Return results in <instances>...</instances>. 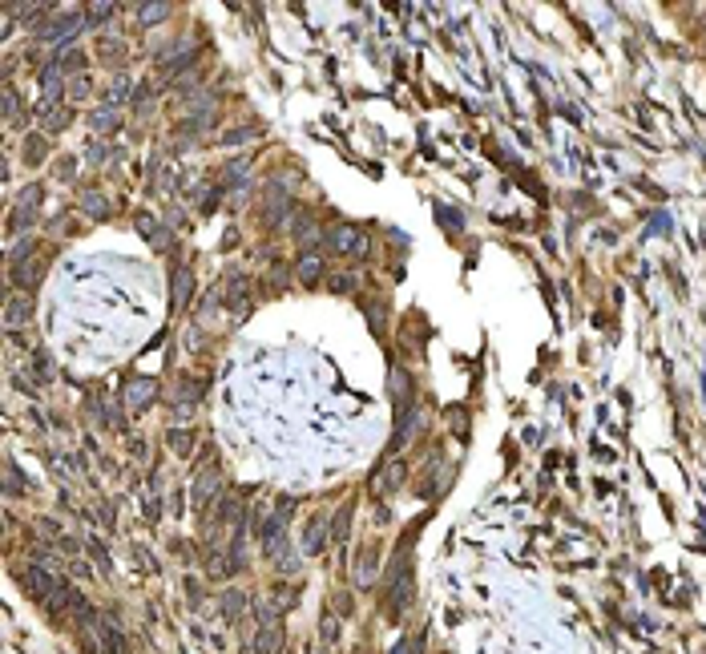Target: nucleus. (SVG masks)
Wrapping results in <instances>:
<instances>
[{
    "label": "nucleus",
    "instance_id": "f257e3e1",
    "mask_svg": "<svg viewBox=\"0 0 706 654\" xmlns=\"http://www.w3.org/2000/svg\"><path fill=\"white\" fill-rule=\"evenodd\" d=\"M408 541H412V533L400 541V554H396V561L387 566V614L392 618H400L404 614V606L412 602V561H408Z\"/></svg>",
    "mask_w": 706,
    "mask_h": 654
},
{
    "label": "nucleus",
    "instance_id": "f03ea898",
    "mask_svg": "<svg viewBox=\"0 0 706 654\" xmlns=\"http://www.w3.org/2000/svg\"><path fill=\"white\" fill-rule=\"evenodd\" d=\"M154 396H158V380H149V376H129L126 384H121V408L145 412L149 404H154Z\"/></svg>",
    "mask_w": 706,
    "mask_h": 654
},
{
    "label": "nucleus",
    "instance_id": "7ed1b4c3",
    "mask_svg": "<svg viewBox=\"0 0 706 654\" xmlns=\"http://www.w3.org/2000/svg\"><path fill=\"white\" fill-rule=\"evenodd\" d=\"M81 25H85V17H77V13H57L48 25L36 29V36H41V41H61V49H69Z\"/></svg>",
    "mask_w": 706,
    "mask_h": 654
},
{
    "label": "nucleus",
    "instance_id": "20e7f679",
    "mask_svg": "<svg viewBox=\"0 0 706 654\" xmlns=\"http://www.w3.org/2000/svg\"><path fill=\"white\" fill-rule=\"evenodd\" d=\"M16 578H20L25 594H29V598H36V602H48V598L57 594V578H53V573H45L41 566H29V570H20Z\"/></svg>",
    "mask_w": 706,
    "mask_h": 654
},
{
    "label": "nucleus",
    "instance_id": "39448f33",
    "mask_svg": "<svg viewBox=\"0 0 706 654\" xmlns=\"http://www.w3.org/2000/svg\"><path fill=\"white\" fill-rule=\"evenodd\" d=\"M327 251L335 255H368V239L359 227H335L327 234Z\"/></svg>",
    "mask_w": 706,
    "mask_h": 654
},
{
    "label": "nucleus",
    "instance_id": "423d86ee",
    "mask_svg": "<svg viewBox=\"0 0 706 654\" xmlns=\"http://www.w3.org/2000/svg\"><path fill=\"white\" fill-rule=\"evenodd\" d=\"M214 489H222V469H218V465H206V469L198 473L194 493H190L194 509H206V501H210V493H214Z\"/></svg>",
    "mask_w": 706,
    "mask_h": 654
},
{
    "label": "nucleus",
    "instance_id": "0eeeda50",
    "mask_svg": "<svg viewBox=\"0 0 706 654\" xmlns=\"http://www.w3.org/2000/svg\"><path fill=\"white\" fill-rule=\"evenodd\" d=\"M41 194H45L41 186H29L25 194L16 198V211H13V222H8V227H13V230L29 227L32 218H36V211H41Z\"/></svg>",
    "mask_w": 706,
    "mask_h": 654
},
{
    "label": "nucleus",
    "instance_id": "6e6552de",
    "mask_svg": "<svg viewBox=\"0 0 706 654\" xmlns=\"http://www.w3.org/2000/svg\"><path fill=\"white\" fill-rule=\"evenodd\" d=\"M97 634H101L105 654H129L126 650V638H121V630H117V622H113V618H97Z\"/></svg>",
    "mask_w": 706,
    "mask_h": 654
},
{
    "label": "nucleus",
    "instance_id": "1a4fd4ad",
    "mask_svg": "<svg viewBox=\"0 0 706 654\" xmlns=\"http://www.w3.org/2000/svg\"><path fill=\"white\" fill-rule=\"evenodd\" d=\"M327 538H331V525L323 521V517H311V521H307V533H303V549L307 554H319L323 545H327Z\"/></svg>",
    "mask_w": 706,
    "mask_h": 654
},
{
    "label": "nucleus",
    "instance_id": "9d476101",
    "mask_svg": "<svg viewBox=\"0 0 706 654\" xmlns=\"http://www.w3.org/2000/svg\"><path fill=\"white\" fill-rule=\"evenodd\" d=\"M279 646H283V626H279V622H267L255 634V654H279Z\"/></svg>",
    "mask_w": 706,
    "mask_h": 654
},
{
    "label": "nucleus",
    "instance_id": "9b49d317",
    "mask_svg": "<svg viewBox=\"0 0 706 654\" xmlns=\"http://www.w3.org/2000/svg\"><path fill=\"white\" fill-rule=\"evenodd\" d=\"M404 476H408V465H404V460H387V469L375 476V489H380V493H396L404 485Z\"/></svg>",
    "mask_w": 706,
    "mask_h": 654
},
{
    "label": "nucleus",
    "instance_id": "f8f14e48",
    "mask_svg": "<svg viewBox=\"0 0 706 654\" xmlns=\"http://www.w3.org/2000/svg\"><path fill=\"white\" fill-rule=\"evenodd\" d=\"M121 126V114L113 109V105H101V109H89V130L97 133H113Z\"/></svg>",
    "mask_w": 706,
    "mask_h": 654
},
{
    "label": "nucleus",
    "instance_id": "ddd939ff",
    "mask_svg": "<svg viewBox=\"0 0 706 654\" xmlns=\"http://www.w3.org/2000/svg\"><path fill=\"white\" fill-rule=\"evenodd\" d=\"M133 93H138V89H133V81H129L126 73H117V77L109 81V89H105V105H113V109H117L121 101H133Z\"/></svg>",
    "mask_w": 706,
    "mask_h": 654
},
{
    "label": "nucleus",
    "instance_id": "4468645a",
    "mask_svg": "<svg viewBox=\"0 0 706 654\" xmlns=\"http://www.w3.org/2000/svg\"><path fill=\"white\" fill-rule=\"evenodd\" d=\"M32 319V303H29V295H13L8 299V307H4V323H29Z\"/></svg>",
    "mask_w": 706,
    "mask_h": 654
},
{
    "label": "nucleus",
    "instance_id": "2eb2a0df",
    "mask_svg": "<svg viewBox=\"0 0 706 654\" xmlns=\"http://www.w3.org/2000/svg\"><path fill=\"white\" fill-rule=\"evenodd\" d=\"M190 291H194V271H190V267H178V271H174V311L186 307Z\"/></svg>",
    "mask_w": 706,
    "mask_h": 654
},
{
    "label": "nucleus",
    "instance_id": "dca6fc26",
    "mask_svg": "<svg viewBox=\"0 0 706 654\" xmlns=\"http://www.w3.org/2000/svg\"><path fill=\"white\" fill-rule=\"evenodd\" d=\"M20 154H25V162H29V166H41V162H45V154H48V142L41 138V133H29Z\"/></svg>",
    "mask_w": 706,
    "mask_h": 654
},
{
    "label": "nucleus",
    "instance_id": "f3484780",
    "mask_svg": "<svg viewBox=\"0 0 706 654\" xmlns=\"http://www.w3.org/2000/svg\"><path fill=\"white\" fill-rule=\"evenodd\" d=\"M166 441H170V448H174L178 457H190V453H194V444H198V436H194L190 428H174V432H170Z\"/></svg>",
    "mask_w": 706,
    "mask_h": 654
},
{
    "label": "nucleus",
    "instance_id": "a211bd4d",
    "mask_svg": "<svg viewBox=\"0 0 706 654\" xmlns=\"http://www.w3.org/2000/svg\"><path fill=\"white\" fill-rule=\"evenodd\" d=\"M242 606H246V594H242V589H226L222 594V618L234 622L242 614Z\"/></svg>",
    "mask_w": 706,
    "mask_h": 654
},
{
    "label": "nucleus",
    "instance_id": "6ab92c4d",
    "mask_svg": "<svg viewBox=\"0 0 706 654\" xmlns=\"http://www.w3.org/2000/svg\"><path fill=\"white\" fill-rule=\"evenodd\" d=\"M36 279H41V262H16V271H13L16 287H36Z\"/></svg>",
    "mask_w": 706,
    "mask_h": 654
},
{
    "label": "nucleus",
    "instance_id": "aec40b11",
    "mask_svg": "<svg viewBox=\"0 0 706 654\" xmlns=\"http://www.w3.org/2000/svg\"><path fill=\"white\" fill-rule=\"evenodd\" d=\"M352 513H355V505H352V501H347V505H339L335 521H331V541H343V538H347V525H352Z\"/></svg>",
    "mask_w": 706,
    "mask_h": 654
},
{
    "label": "nucleus",
    "instance_id": "412c9836",
    "mask_svg": "<svg viewBox=\"0 0 706 654\" xmlns=\"http://www.w3.org/2000/svg\"><path fill=\"white\" fill-rule=\"evenodd\" d=\"M299 271H303V283H319V279L327 275V267H323V259H315V255H307V259L299 262Z\"/></svg>",
    "mask_w": 706,
    "mask_h": 654
},
{
    "label": "nucleus",
    "instance_id": "4be33fe9",
    "mask_svg": "<svg viewBox=\"0 0 706 654\" xmlns=\"http://www.w3.org/2000/svg\"><path fill=\"white\" fill-rule=\"evenodd\" d=\"M170 17V4H142L138 8V20L142 25H158V20H166Z\"/></svg>",
    "mask_w": 706,
    "mask_h": 654
},
{
    "label": "nucleus",
    "instance_id": "5701e85b",
    "mask_svg": "<svg viewBox=\"0 0 706 654\" xmlns=\"http://www.w3.org/2000/svg\"><path fill=\"white\" fill-rule=\"evenodd\" d=\"M113 13H117V4H89L85 8V25H105Z\"/></svg>",
    "mask_w": 706,
    "mask_h": 654
},
{
    "label": "nucleus",
    "instance_id": "b1692460",
    "mask_svg": "<svg viewBox=\"0 0 706 654\" xmlns=\"http://www.w3.org/2000/svg\"><path fill=\"white\" fill-rule=\"evenodd\" d=\"M4 489H8V497H20V493H25V481H20V473H16L13 460L4 465Z\"/></svg>",
    "mask_w": 706,
    "mask_h": 654
},
{
    "label": "nucleus",
    "instance_id": "393cba45",
    "mask_svg": "<svg viewBox=\"0 0 706 654\" xmlns=\"http://www.w3.org/2000/svg\"><path fill=\"white\" fill-rule=\"evenodd\" d=\"M57 69H61V73H81V69H85V53L73 49V53H65V57H57Z\"/></svg>",
    "mask_w": 706,
    "mask_h": 654
},
{
    "label": "nucleus",
    "instance_id": "a878e982",
    "mask_svg": "<svg viewBox=\"0 0 706 654\" xmlns=\"http://www.w3.org/2000/svg\"><path fill=\"white\" fill-rule=\"evenodd\" d=\"M251 138H258V126H242V130L222 133V146H242V142H251Z\"/></svg>",
    "mask_w": 706,
    "mask_h": 654
},
{
    "label": "nucleus",
    "instance_id": "bb28decb",
    "mask_svg": "<svg viewBox=\"0 0 706 654\" xmlns=\"http://www.w3.org/2000/svg\"><path fill=\"white\" fill-rule=\"evenodd\" d=\"M16 114H20V98H16L13 85H4V117H8V121H16Z\"/></svg>",
    "mask_w": 706,
    "mask_h": 654
},
{
    "label": "nucleus",
    "instance_id": "cd10ccee",
    "mask_svg": "<svg viewBox=\"0 0 706 654\" xmlns=\"http://www.w3.org/2000/svg\"><path fill=\"white\" fill-rule=\"evenodd\" d=\"M81 206L93 214V218H105V214H109V211H105V198H101V194H85V198H81Z\"/></svg>",
    "mask_w": 706,
    "mask_h": 654
},
{
    "label": "nucleus",
    "instance_id": "c85d7f7f",
    "mask_svg": "<svg viewBox=\"0 0 706 654\" xmlns=\"http://www.w3.org/2000/svg\"><path fill=\"white\" fill-rule=\"evenodd\" d=\"M32 372H36V380H41V384H48V380H53V363H48V356H41V352H36V356H32Z\"/></svg>",
    "mask_w": 706,
    "mask_h": 654
},
{
    "label": "nucleus",
    "instance_id": "c756f323",
    "mask_svg": "<svg viewBox=\"0 0 706 654\" xmlns=\"http://www.w3.org/2000/svg\"><path fill=\"white\" fill-rule=\"evenodd\" d=\"M230 307H234V311L246 307V283H242V279H234V283H230Z\"/></svg>",
    "mask_w": 706,
    "mask_h": 654
},
{
    "label": "nucleus",
    "instance_id": "7c9ffc66",
    "mask_svg": "<svg viewBox=\"0 0 706 654\" xmlns=\"http://www.w3.org/2000/svg\"><path fill=\"white\" fill-rule=\"evenodd\" d=\"M448 420H452V428H456V436L465 441V436H468V412H465V408H452Z\"/></svg>",
    "mask_w": 706,
    "mask_h": 654
},
{
    "label": "nucleus",
    "instance_id": "2f4dec72",
    "mask_svg": "<svg viewBox=\"0 0 706 654\" xmlns=\"http://www.w3.org/2000/svg\"><path fill=\"white\" fill-rule=\"evenodd\" d=\"M69 121H73V114H69V109H61V114H48V117H45V126H48L53 133H57V130H65Z\"/></svg>",
    "mask_w": 706,
    "mask_h": 654
},
{
    "label": "nucleus",
    "instance_id": "473e14b6",
    "mask_svg": "<svg viewBox=\"0 0 706 654\" xmlns=\"http://www.w3.org/2000/svg\"><path fill=\"white\" fill-rule=\"evenodd\" d=\"M420 646H424V638H420V642H408V638H400V642H396V646H392L387 654H420Z\"/></svg>",
    "mask_w": 706,
    "mask_h": 654
},
{
    "label": "nucleus",
    "instance_id": "72a5a7b5",
    "mask_svg": "<svg viewBox=\"0 0 706 654\" xmlns=\"http://www.w3.org/2000/svg\"><path fill=\"white\" fill-rule=\"evenodd\" d=\"M101 57H105V61H117V57H121V41H101Z\"/></svg>",
    "mask_w": 706,
    "mask_h": 654
},
{
    "label": "nucleus",
    "instance_id": "f704fd0d",
    "mask_svg": "<svg viewBox=\"0 0 706 654\" xmlns=\"http://www.w3.org/2000/svg\"><path fill=\"white\" fill-rule=\"evenodd\" d=\"M331 291H355V275H335L331 279Z\"/></svg>",
    "mask_w": 706,
    "mask_h": 654
},
{
    "label": "nucleus",
    "instance_id": "c9c22d12",
    "mask_svg": "<svg viewBox=\"0 0 706 654\" xmlns=\"http://www.w3.org/2000/svg\"><path fill=\"white\" fill-rule=\"evenodd\" d=\"M295 234H299V243H311V218H299V222H295Z\"/></svg>",
    "mask_w": 706,
    "mask_h": 654
},
{
    "label": "nucleus",
    "instance_id": "e433bc0d",
    "mask_svg": "<svg viewBox=\"0 0 706 654\" xmlns=\"http://www.w3.org/2000/svg\"><path fill=\"white\" fill-rule=\"evenodd\" d=\"M85 158H89V162H101V158H105V146H101V142H89Z\"/></svg>",
    "mask_w": 706,
    "mask_h": 654
},
{
    "label": "nucleus",
    "instance_id": "4c0bfd02",
    "mask_svg": "<svg viewBox=\"0 0 706 654\" xmlns=\"http://www.w3.org/2000/svg\"><path fill=\"white\" fill-rule=\"evenodd\" d=\"M138 230H142V234H149V239L158 234V230H154V218H149V214H138Z\"/></svg>",
    "mask_w": 706,
    "mask_h": 654
},
{
    "label": "nucleus",
    "instance_id": "58836bf2",
    "mask_svg": "<svg viewBox=\"0 0 706 654\" xmlns=\"http://www.w3.org/2000/svg\"><path fill=\"white\" fill-rule=\"evenodd\" d=\"M69 93H73V98H85V93H89V77H81V81H73V85H69Z\"/></svg>",
    "mask_w": 706,
    "mask_h": 654
},
{
    "label": "nucleus",
    "instance_id": "ea45409f",
    "mask_svg": "<svg viewBox=\"0 0 706 654\" xmlns=\"http://www.w3.org/2000/svg\"><path fill=\"white\" fill-rule=\"evenodd\" d=\"M145 101H149V85H138V93H133V109H142Z\"/></svg>",
    "mask_w": 706,
    "mask_h": 654
},
{
    "label": "nucleus",
    "instance_id": "a19ab883",
    "mask_svg": "<svg viewBox=\"0 0 706 654\" xmlns=\"http://www.w3.org/2000/svg\"><path fill=\"white\" fill-rule=\"evenodd\" d=\"M57 174H61V178H73V158H65V162L57 166Z\"/></svg>",
    "mask_w": 706,
    "mask_h": 654
}]
</instances>
